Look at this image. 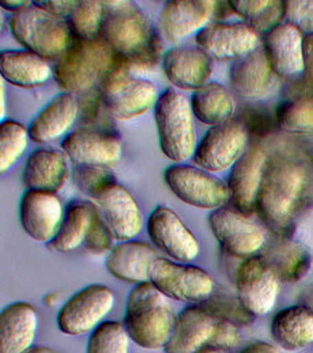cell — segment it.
I'll list each match as a JSON object with an SVG mask.
<instances>
[{
	"instance_id": "44",
	"label": "cell",
	"mask_w": 313,
	"mask_h": 353,
	"mask_svg": "<svg viewBox=\"0 0 313 353\" xmlns=\"http://www.w3.org/2000/svg\"><path fill=\"white\" fill-rule=\"evenodd\" d=\"M239 342H240V334L235 325L224 320L216 319L213 336L207 346L222 350H230L237 346Z\"/></svg>"
},
{
	"instance_id": "7",
	"label": "cell",
	"mask_w": 313,
	"mask_h": 353,
	"mask_svg": "<svg viewBox=\"0 0 313 353\" xmlns=\"http://www.w3.org/2000/svg\"><path fill=\"white\" fill-rule=\"evenodd\" d=\"M10 29L24 48L46 60H58L75 39L67 21L50 15L34 3L25 10L13 14Z\"/></svg>"
},
{
	"instance_id": "19",
	"label": "cell",
	"mask_w": 313,
	"mask_h": 353,
	"mask_svg": "<svg viewBox=\"0 0 313 353\" xmlns=\"http://www.w3.org/2000/svg\"><path fill=\"white\" fill-rule=\"evenodd\" d=\"M162 68L175 88L197 90L207 84L213 71L211 58L199 46L173 47L164 54Z\"/></svg>"
},
{
	"instance_id": "12",
	"label": "cell",
	"mask_w": 313,
	"mask_h": 353,
	"mask_svg": "<svg viewBox=\"0 0 313 353\" xmlns=\"http://www.w3.org/2000/svg\"><path fill=\"white\" fill-rule=\"evenodd\" d=\"M248 138L240 121H227L208 130L197 145L194 161L208 172H219L235 165L244 154Z\"/></svg>"
},
{
	"instance_id": "49",
	"label": "cell",
	"mask_w": 313,
	"mask_h": 353,
	"mask_svg": "<svg viewBox=\"0 0 313 353\" xmlns=\"http://www.w3.org/2000/svg\"><path fill=\"white\" fill-rule=\"evenodd\" d=\"M233 12L230 2L217 1L214 3L213 16L216 19H224Z\"/></svg>"
},
{
	"instance_id": "40",
	"label": "cell",
	"mask_w": 313,
	"mask_h": 353,
	"mask_svg": "<svg viewBox=\"0 0 313 353\" xmlns=\"http://www.w3.org/2000/svg\"><path fill=\"white\" fill-rule=\"evenodd\" d=\"M202 305L214 319L224 320L235 325H247L252 321V314L239 299L228 296L211 297Z\"/></svg>"
},
{
	"instance_id": "53",
	"label": "cell",
	"mask_w": 313,
	"mask_h": 353,
	"mask_svg": "<svg viewBox=\"0 0 313 353\" xmlns=\"http://www.w3.org/2000/svg\"><path fill=\"white\" fill-rule=\"evenodd\" d=\"M197 353H224V350L215 349V347L206 346Z\"/></svg>"
},
{
	"instance_id": "45",
	"label": "cell",
	"mask_w": 313,
	"mask_h": 353,
	"mask_svg": "<svg viewBox=\"0 0 313 353\" xmlns=\"http://www.w3.org/2000/svg\"><path fill=\"white\" fill-rule=\"evenodd\" d=\"M34 5L57 19L67 21L78 1H34Z\"/></svg>"
},
{
	"instance_id": "52",
	"label": "cell",
	"mask_w": 313,
	"mask_h": 353,
	"mask_svg": "<svg viewBox=\"0 0 313 353\" xmlns=\"http://www.w3.org/2000/svg\"><path fill=\"white\" fill-rule=\"evenodd\" d=\"M25 353H56L54 352L53 350H51L50 347H45V346H36L32 347V349H30L28 352Z\"/></svg>"
},
{
	"instance_id": "25",
	"label": "cell",
	"mask_w": 313,
	"mask_h": 353,
	"mask_svg": "<svg viewBox=\"0 0 313 353\" xmlns=\"http://www.w3.org/2000/svg\"><path fill=\"white\" fill-rule=\"evenodd\" d=\"M215 1L172 0L160 14V28L164 37L173 43L183 40L203 29L213 16Z\"/></svg>"
},
{
	"instance_id": "3",
	"label": "cell",
	"mask_w": 313,
	"mask_h": 353,
	"mask_svg": "<svg viewBox=\"0 0 313 353\" xmlns=\"http://www.w3.org/2000/svg\"><path fill=\"white\" fill-rule=\"evenodd\" d=\"M170 300L151 281L131 290L126 303L125 325L134 343L145 350L164 349L177 317Z\"/></svg>"
},
{
	"instance_id": "2",
	"label": "cell",
	"mask_w": 313,
	"mask_h": 353,
	"mask_svg": "<svg viewBox=\"0 0 313 353\" xmlns=\"http://www.w3.org/2000/svg\"><path fill=\"white\" fill-rule=\"evenodd\" d=\"M100 37L115 54L128 61L136 73L149 71L163 59L160 34L136 2L104 1Z\"/></svg>"
},
{
	"instance_id": "8",
	"label": "cell",
	"mask_w": 313,
	"mask_h": 353,
	"mask_svg": "<svg viewBox=\"0 0 313 353\" xmlns=\"http://www.w3.org/2000/svg\"><path fill=\"white\" fill-rule=\"evenodd\" d=\"M150 281L169 299L193 305L210 299L214 289L213 278L205 270L162 256L153 265Z\"/></svg>"
},
{
	"instance_id": "22",
	"label": "cell",
	"mask_w": 313,
	"mask_h": 353,
	"mask_svg": "<svg viewBox=\"0 0 313 353\" xmlns=\"http://www.w3.org/2000/svg\"><path fill=\"white\" fill-rule=\"evenodd\" d=\"M80 113V104L70 92L59 94L32 121L31 140L41 145L56 142L69 134Z\"/></svg>"
},
{
	"instance_id": "10",
	"label": "cell",
	"mask_w": 313,
	"mask_h": 353,
	"mask_svg": "<svg viewBox=\"0 0 313 353\" xmlns=\"http://www.w3.org/2000/svg\"><path fill=\"white\" fill-rule=\"evenodd\" d=\"M115 303V295L104 284H91L76 292L57 314L62 333L78 336L93 332L102 323Z\"/></svg>"
},
{
	"instance_id": "4",
	"label": "cell",
	"mask_w": 313,
	"mask_h": 353,
	"mask_svg": "<svg viewBox=\"0 0 313 353\" xmlns=\"http://www.w3.org/2000/svg\"><path fill=\"white\" fill-rule=\"evenodd\" d=\"M116 57L101 37L95 40L75 38L67 52L57 60L54 79L67 92L89 91L96 85L100 87Z\"/></svg>"
},
{
	"instance_id": "28",
	"label": "cell",
	"mask_w": 313,
	"mask_h": 353,
	"mask_svg": "<svg viewBox=\"0 0 313 353\" xmlns=\"http://www.w3.org/2000/svg\"><path fill=\"white\" fill-rule=\"evenodd\" d=\"M68 165L64 152L54 148H38L30 154L23 173L27 190L56 193L64 187Z\"/></svg>"
},
{
	"instance_id": "30",
	"label": "cell",
	"mask_w": 313,
	"mask_h": 353,
	"mask_svg": "<svg viewBox=\"0 0 313 353\" xmlns=\"http://www.w3.org/2000/svg\"><path fill=\"white\" fill-rule=\"evenodd\" d=\"M271 334L281 349L296 352L313 342V313L303 305L279 311L271 323Z\"/></svg>"
},
{
	"instance_id": "51",
	"label": "cell",
	"mask_w": 313,
	"mask_h": 353,
	"mask_svg": "<svg viewBox=\"0 0 313 353\" xmlns=\"http://www.w3.org/2000/svg\"><path fill=\"white\" fill-rule=\"evenodd\" d=\"M302 305L309 308L313 313V288L307 290L302 298Z\"/></svg>"
},
{
	"instance_id": "23",
	"label": "cell",
	"mask_w": 313,
	"mask_h": 353,
	"mask_svg": "<svg viewBox=\"0 0 313 353\" xmlns=\"http://www.w3.org/2000/svg\"><path fill=\"white\" fill-rule=\"evenodd\" d=\"M216 319L202 305H193L177 314L166 353H197L207 346Z\"/></svg>"
},
{
	"instance_id": "36",
	"label": "cell",
	"mask_w": 313,
	"mask_h": 353,
	"mask_svg": "<svg viewBox=\"0 0 313 353\" xmlns=\"http://www.w3.org/2000/svg\"><path fill=\"white\" fill-rule=\"evenodd\" d=\"M30 140L29 130L12 120L2 121L0 125V173L12 170L25 154Z\"/></svg>"
},
{
	"instance_id": "48",
	"label": "cell",
	"mask_w": 313,
	"mask_h": 353,
	"mask_svg": "<svg viewBox=\"0 0 313 353\" xmlns=\"http://www.w3.org/2000/svg\"><path fill=\"white\" fill-rule=\"evenodd\" d=\"M32 1H14V0H1L0 1V6H1L3 10L10 11L13 14H17L21 12V11L25 10L30 6L32 5Z\"/></svg>"
},
{
	"instance_id": "29",
	"label": "cell",
	"mask_w": 313,
	"mask_h": 353,
	"mask_svg": "<svg viewBox=\"0 0 313 353\" xmlns=\"http://www.w3.org/2000/svg\"><path fill=\"white\" fill-rule=\"evenodd\" d=\"M2 79L16 87L36 88L53 74L47 60L28 50H4L0 54Z\"/></svg>"
},
{
	"instance_id": "41",
	"label": "cell",
	"mask_w": 313,
	"mask_h": 353,
	"mask_svg": "<svg viewBox=\"0 0 313 353\" xmlns=\"http://www.w3.org/2000/svg\"><path fill=\"white\" fill-rule=\"evenodd\" d=\"M115 237L100 210L96 214L83 247L95 255L108 254L114 247Z\"/></svg>"
},
{
	"instance_id": "34",
	"label": "cell",
	"mask_w": 313,
	"mask_h": 353,
	"mask_svg": "<svg viewBox=\"0 0 313 353\" xmlns=\"http://www.w3.org/2000/svg\"><path fill=\"white\" fill-rule=\"evenodd\" d=\"M277 126L285 132L296 134L313 132V91L296 94L277 106Z\"/></svg>"
},
{
	"instance_id": "35",
	"label": "cell",
	"mask_w": 313,
	"mask_h": 353,
	"mask_svg": "<svg viewBox=\"0 0 313 353\" xmlns=\"http://www.w3.org/2000/svg\"><path fill=\"white\" fill-rule=\"evenodd\" d=\"M233 12L241 17L255 32H270L279 26L285 16V2L258 0V1H230Z\"/></svg>"
},
{
	"instance_id": "37",
	"label": "cell",
	"mask_w": 313,
	"mask_h": 353,
	"mask_svg": "<svg viewBox=\"0 0 313 353\" xmlns=\"http://www.w3.org/2000/svg\"><path fill=\"white\" fill-rule=\"evenodd\" d=\"M105 14L104 1H78L67 19L74 37L81 40L100 38Z\"/></svg>"
},
{
	"instance_id": "11",
	"label": "cell",
	"mask_w": 313,
	"mask_h": 353,
	"mask_svg": "<svg viewBox=\"0 0 313 353\" xmlns=\"http://www.w3.org/2000/svg\"><path fill=\"white\" fill-rule=\"evenodd\" d=\"M148 236L158 250L172 261L191 263L199 253V242L177 212L156 207L147 223Z\"/></svg>"
},
{
	"instance_id": "5",
	"label": "cell",
	"mask_w": 313,
	"mask_h": 353,
	"mask_svg": "<svg viewBox=\"0 0 313 353\" xmlns=\"http://www.w3.org/2000/svg\"><path fill=\"white\" fill-rule=\"evenodd\" d=\"M159 143L164 156L181 163L196 150V131L191 101L182 93L167 88L158 97L155 108Z\"/></svg>"
},
{
	"instance_id": "38",
	"label": "cell",
	"mask_w": 313,
	"mask_h": 353,
	"mask_svg": "<svg viewBox=\"0 0 313 353\" xmlns=\"http://www.w3.org/2000/svg\"><path fill=\"white\" fill-rule=\"evenodd\" d=\"M130 341L125 324L102 322L91 332L87 353H130Z\"/></svg>"
},
{
	"instance_id": "16",
	"label": "cell",
	"mask_w": 313,
	"mask_h": 353,
	"mask_svg": "<svg viewBox=\"0 0 313 353\" xmlns=\"http://www.w3.org/2000/svg\"><path fill=\"white\" fill-rule=\"evenodd\" d=\"M65 207L56 193L27 190L20 201L21 228L32 239L48 244L56 236Z\"/></svg>"
},
{
	"instance_id": "26",
	"label": "cell",
	"mask_w": 313,
	"mask_h": 353,
	"mask_svg": "<svg viewBox=\"0 0 313 353\" xmlns=\"http://www.w3.org/2000/svg\"><path fill=\"white\" fill-rule=\"evenodd\" d=\"M303 43L304 36L288 22L266 34L263 48L274 73L290 77L304 70Z\"/></svg>"
},
{
	"instance_id": "9",
	"label": "cell",
	"mask_w": 313,
	"mask_h": 353,
	"mask_svg": "<svg viewBox=\"0 0 313 353\" xmlns=\"http://www.w3.org/2000/svg\"><path fill=\"white\" fill-rule=\"evenodd\" d=\"M164 179L175 197L196 208L214 211L230 199L228 185L200 168L177 163L166 168Z\"/></svg>"
},
{
	"instance_id": "27",
	"label": "cell",
	"mask_w": 313,
	"mask_h": 353,
	"mask_svg": "<svg viewBox=\"0 0 313 353\" xmlns=\"http://www.w3.org/2000/svg\"><path fill=\"white\" fill-rule=\"evenodd\" d=\"M273 72L265 48L257 47L233 63L230 73V84L241 98L261 99L270 88Z\"/></svg>"
},
{
	"instance_id": "21",
	"label": "cell",
	"mask_w": 313,
	"mask_h": 353,
	"mask_svg": "<svg viewBox=\"0 0 313 353\" xmlns=\"http://www.w3.org/2000/svg\"><path fill=\"white\" fill-rule=\"evenodd\" d=\"M158 251L149 244L131 239L114 245L107 254L106 267L118 280L134 284L148 283Z\"/></svg>"
},
{
	"instance_id": "17",
	"label": "cell",
	"mask_w": 313,
	"mask_h": 353,
	"mask_svg": "<svg viewBox=\"0 0 313 353\" xmlns=\"http://www.w3.org/2000/svg\"><path fill=\"white\" fill-rule=\"evenodd\" d=\"M258 33L246 23L214 22L197 32V46L218 61L239 59L258 47Z\"/></svg>"
},
{
	"instance_id": "6",
	"label": "cell",
	"mask_w": 313,
	"mask_h": 353,
	"mask_svg": "<svg viewBox=\"0 0 313 353\" xmlns=\"http://www.w3.org/2000/svg\"><path fill=\"white\" fill-rule=\"evenodd\" d=\"M136 71L130 63L117 55L98 90L105 106L118 120L139 117L155 108L158 99L156 87L149 80L133 76Z\"/></svg>"
},
{
	"instance_id": "46",
	"label": "cell",
	"mask_w": 313,
	"mask_h": 353,
	"mask_svg": "<svg viewBox=\"0 0 313 353\" xmlns=\"http://www.w3.org/2000/svg\"><path fill=\"white\" fill-rule=\"evenodd\" d=\"M303 51L307 80L313 84V33L304 36Z\"/></svg>"
},
{
	"instance_id": "50",
	"label": "cell",
	"mask_w": 313,
	"mask_h": 353,
	"mask_svg": "<svg viewBox=\"0 0 313 353\" xmlns=\"http://www.w3.org/2000/svg\"><path fill=\"white\" fill-rule=\"evenodd\" d=\"M60 299H61V294L59 292H50L43 298V305H45L47 307H54L59 303Z\"/></svg>"
},
{
	"instance_id": "14",
	"label": "cell",
	"mask_w": 313,
	"mask_h": 353,
	"mask_svg": "<svg viewBox=\"0 0 313 353\" xmlns=\"http://www.w3.org/2000/svg\"><path fill=\"white\" fill-rule=\"evenodd\" d=\"M208 223L214 236L230 255L251 256L265 244L266 236L260 226L235 207L214 210Z\"/></svg>"
},
{
	"instance_id": "15",
	"label": "cell",
	"mask_w": 313,
	"mask_h": 353,
	"mask_svg": "<svg viewBox=\"0 0 313 353\" xmlns=\"http://www.w3.org/2000/svg\"><path fill=\"white\" fill-rule=\"evenodd\" d=\"M61 148L76 165H96L111 170L122 157V143L119 138L102 130H75L64 138Z\"/></svg>"
},
{
	"instance_id": "47",
	"label": "cell",
	"mask_w": 313,
	"mask_h": 353,
	"mask_svg": "<svg viewBox=\"0 0 313 353\" xmlns=\"http://www.w3.org/2000/svg\"><path fill=\"white\" fill-rule=\"evenodd\" d=\"M240 353H281L277 347L265 341H257L244 347Z\"/></svg>"
},
{
	"instance_id": "42",
	"label": "cell",
	"mask_w": 313,
	"mask_h": 353,
	"mask_svg": "<svg viewBox=\"0 0 313 353\" xmlns=\"http://www.w3.org/2000/svg\"><path fill=\"white\" fill-rule=\"evenodd\" d=\"M241 123L248 134L265 137L270 134L277 126L276 116L263 107H246L241 112Z\"/></svg>"
},
{
	"instance_id": "13",
	"label": "cell",
	"mask_w": 313,
	"mask_h": 353,
	"mask_svg": "<svg viewBox=\"0 0 313 353\" xmlns=\"http://www.w3.org/2000/svg\"><path fill=\"white\" fill-rule=\"evenodd\" d=\"M277 279L265 256H250L238 268V299L252 316H263L274 307L279 292Z\"/></svg>"
},
{
	"instance_id": "32",
	"label": "cell",
	"mask_w": 313,
	"mask_h": 353,
	"mask_svg": "<svg viewBox=\"0 0 313 353\" xmlns=\"http://www.w3.org/2000/svg\"><path fill=\"white\" fill-rule=\"evenodd\" d=\"M191 105L193 114L208 125L230 121L235 110V102L229 91L218 83H207L194 91Z\"/></svg>"
},
{
	"instance_id": "33",
	"label": "cell",
	"mask_w": 313,
	"mask_h": 353,
	"mask_svg": "<svg viewBox=\"0 0 313 353\" xmlns=\"http://www.w3.org/2000/svg\"><path fill=\"white\" fill-rule=\"evenodd\" d=\"M266 259L277 277L288 283L301 281L312 264L309 251L303 245L296 242H282L273 245Z\"/></svg>"
},
{
	"instance_id": "43",
	"label": "cell",
	"mask_w": 313,
	"mask_h": 353,
	"mask_svg": "<svg viewBox=\"0 0 313 353\" xmlns=\"http://www.w3.org/2000/svg\"><path fill=\"white\" fill-rule=\"evenodd\" d=\"M285 16L288 23L293 25L301 33H313V1H285Z\"/></svg>"
},
{
	"instance_id": "20",
	"label": "cell",
	"mask_w": 313,
	"mask_h": 353,
	"mask_svg": "<svg viewBox=\"0 0 313 353\" xmlns=\"http://www.w3.org/2000/svg\"><path fill=\"white\" fill-rule=\"evenodd\" d=\"M268 154L260 146H252L233 165L229 194L233 207L247 215L255 211V203Z\"/></svg>"
},
{
	"instance_id": "24",
	"label": "cell",
	"mask_w": 313,
	"mask_h": 353,
	"mask_svg": "<svg viewBox=\"0 0 313 353\" xmlns=\"http://www.w3.org/2000/svg\"><path fill=\"white\" fill-rule=\"evenodd\" d=\"M36 309L26 302L10 303L0 314V353H25L38 330Z\"/></svg>"
},
{
	"instance_id": "31",
	"label": "cell",
	"mask_w": 313,
	"mask_h": 353,
	"mask_svg": "<svg viewBox=\"0 0 313 353\" xmlns=\"http://www.w3.org/2000/svg\"><path fill=\"white\" fill-rule=\"evenodd\" d=\"M98 209L86 201H71L65 208L64 219L56 236L47 247L57 253L68 254L83 247L90 226Z\"/></svg>"
},
{
	"instance_id": "1",
	"label": "cell",
	"mask_w": 313,
	"mask_h": 353,
	"mask_svg": "<svg viewBox=\"0 0 313 353\" xmlns=\"http://www.w3.org/2000/svg\"><path fill=\"white\" fill-rule=\"evenodd\" d=\"M307 160L292 153L272 154L266 160L255 211L271 230L290 233L309 181Z\"/></svg>"
},
{
	"instance_id": "18",
	"label": "cell",
	"mask_w": 313,
	"mask_h": 353,
	"mask_svg": "<svg viewBox=\"0 0 313 353\" xmlns=\"http://www.w3.org/2000/svg\"><path fill=\"white\" fill-rule=\"evenodd\" d=\"M101 214L119 242L136 239L144 228L141 206L130 192L115 182L95 198Z\"/></svg>"
},
{
	"instance_id": "39",
	"label": "cell",
	"mask_w": 313,
	"mask_h": 353,
	"mask_svg": "<svg viewBox=\"0 0 313 353\" xmlns=\"http://www.w3.org/2000/svg\"><path fill=\"white\" fill-rule=\"evenodd\" d=\"M73 179L82 192L94 199L107 188L117 182L114 174L109 168L96 165H76Z\"/></svg>"
}]
</instances>
